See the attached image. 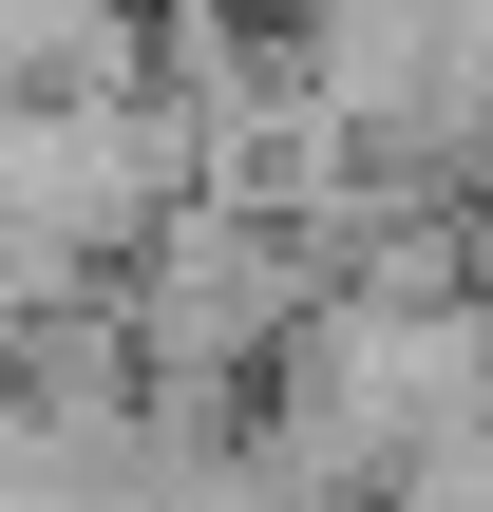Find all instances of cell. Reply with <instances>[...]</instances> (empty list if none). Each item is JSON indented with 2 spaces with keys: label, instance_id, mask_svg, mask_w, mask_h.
<instances>
[{
  "label": "cell",
  "instance_id": "2",
  "mask_svg": "<svg viewBox=\"0 0 493 512\" xmlns=\"http://www.w3.org/2000/svg\"><path fill=\"white\" fill-rule=\"evenodd\" d=\"M114 304H133L152 399H247L285 361V323L323 304V228L304 209H247V190H171V228L114 266Z\"/></svg>",
  "mask_w": 493,
  "mask_h": 512
},
{
  "label": "cell",
  "instance_id": "1",
  "mask_svg": "<svg viewBox=\"0 0 493 512\" xmlns=\"http://www.w3.org/2000/svg\"><path fill=\"white\" fill-rule=\"evenodd\" d=\"M171 190H190V133L152 95H19L0 76V323L114 285L171 228Z\"/></svg>",
  "mask_w": 493,
  "mask_h": 512
}]
</instances>
